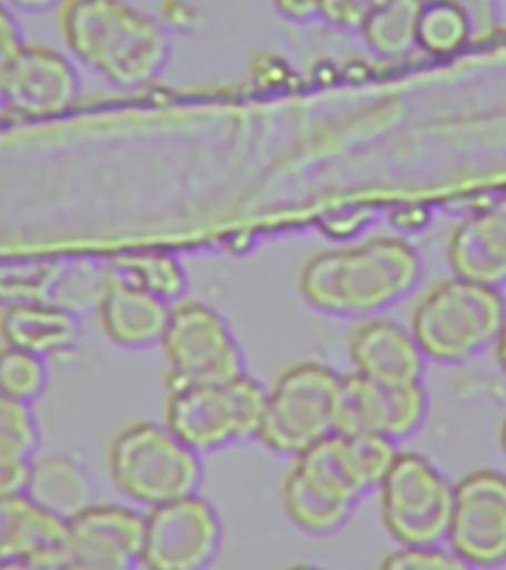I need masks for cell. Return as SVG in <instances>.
<instances>
[{"label": "cell", "mask_w": 506, "mask_h": 570, "mask_svg": "<svg viewBox=\"0 0 506 570\" xmlns=\"http://www.w3.org/2000/svg\"><path fill=\"white\" fill-rule=\"evenodd\" d=\"M396 454L386 438L333 432L297 454L281 490L285 513L309 533L337 529L360 495L380 483Z\"/></svg>", "instance_id": "6da1fadb"}, {"label": "cell", "mask_w": 506, "mask_h": 570, "mask_svg": "<svg viewBox=\"0 0 506 570\" xmlns=\"http://www.w3.org/2000/svg\"><path fill=\"white\" fill-rule=\"evenodd\" d=\"M68 52L121 89L159 78L169 58V38L159 22L127 0H63Z\"/></svg>", "instance_id": "7a4b0ae2"}, {"label": "cell", "mask_w": 506, "mask_h": 570, "mask_svg": "<svg viewBox=\"0 0 506 570\" xmlns=\"http://www.w3.org/2000/svg\"><path fill=\"white\" fill-rule=\"evenodd\" d=\"M419 272L416 249L383 236L311 256L299 272V292L319 312L366 315L409 294Z\"/></svg>", "instance_id": "3957f363"}, {"label": "cell", "mask_w": 506, "mask_h": 570, "mask_svg": "<svg viewBox=\"0 0 506 570\" xmlns=\"http://www.w3.org/2000/svg\"><path fill=\"white\" fill-rule=\"evenodd\" d=\"M505 323V297L495 285L455 276L419 299L409 333L427 358L459 363L495 343Z\"/></svg>", "instance_id": "277c9868"}, {"label": "cell", "mask_w": 506, "mask_h": 570, "mask_svg": "<svg viewBox=\"0 0 506 570\" xmlns=\"http://www.w3.org/2000/svg\"><path fill=\"white\" fill-rule=\"evenodd\" d=\"M109 472L125 498L147 508L192 495L202 480L195 450L152 422L123 428L111 440Z\"/></svg>", "instance_id": "5b68a950"}, {"label": "cell", "mask_w": 506, "mask_h": 570, "mask_svg": "<svg viewBox=\"0 0 506 570\" xmlns=\"http://www.w3.org/2000/svg\"><path fill=\"white\" fill-rule=\"evenodd\" d=\"M340 376L320 363L285 368L266 392L256 436L277 454L297 455L337 432Z\"/></svg>", "instance_id": "8992f818"}, {"label": "cell", "mask_w": 506, "mask_h": 570, "mask_svg": "<svg viewBox=\"0 0 506 570\" xmlns=\"http://www.w3.org/2000/svg\"><path fill=\"white\" fill-rule=\"evenodd\" d=\"M266 391L254 379L240 376L218 384H196L170 391L165 426L196 454L212 452L256 436Z\"/></svg>", "instance_id": "52a82bcc"}, {"label": "cell", "mask_w": 506, "mask_h": 570, "mask_svg": "<svg viewBox=\"0 0 506 570\" xmlns=\"http://www.w3.org/2000/svg\"><path fill=\"white\" fill-rule=\"evenodd\" d=\"M378 488L384 527L398 543L444 541L454 511V485L426 458L396 454Z\"/></svg>", "instance_id": "ba28073f"}, {"label": "cell", "mask_w": 506, "mask_h": 570, "mask_svg": "<svg viewBox=\"0 0 506 570\" xmlns=\"http://www.w3.org/2000/svg\"><path fill=\"white\" fill-rule=\"evenodd\" d=\"M169 361L170 391L218 384L244 373V358L226 321L205 303H178L160 337Z\"/></svg>", "instance_id": "9c48e42d"}, {"label": "cell", "mask_w": 506, "mask_h": 570, "mask_svg": "<svg viewBox=\"0 0 506 570\" xmlns=\"http://www.w3.org/2000/svg\"><path fill=\"white\" fill-rule=\"evenodd\" d=\"M145 515L135 509L93 503L66 521L60 544L40 569L121 570L141 557Z\"/></svg>", "instance_id": "30bf717a"}, {"label": "cell", "mask_w": 506, "mask_h": 570, "mask_svg": "<svg viewBox=\"0 0 506 570\" xmlns=\"http://www.w3.org/2000/svg\"><path fill=\"white\" fill-rule=\"evenodd\" d=\"M222 525L212 505L196 493L155 505L145 515L139 564L152 570H195L212 561Z\"/></svg>", "instance_id": "8fae6325"}, {"label": "cell", "mask_w": 506, "mask_h": 570, "mask_svg": "<svg viewBox=\"0 0 506 570\" xmlns=\"http://www.w3.org/2000/svg\"><path fill=\"white\" fill-rule=\"evenodd\" d=\"M465 567L506 561V478L493 470L463 475L454 485V511L445 534Z\"/></svg>", "instance_id": "7c38bea8"}, {"label": "cell", "mask_w": 506, "mask_h": 570, "mask_svg": "<svg viewBox=\"0 0 506 570\" xmlns=\"http://www.w3.org/2000/svg\"><path fill=\"white\" fill-rule=\"evenodd\" d=\"M426 392L419 383H384L365 374L340 376L337 432L398 440L426 419Z\"/></svg>", "instance_id": "4fadbf2b"}, {"label": "cell", "mask_w": 506, "mask_h": 570, "mask_svg": "<svg viewBox=\"0 0 506 570\" xmlns=\"http://www.w3.org/2000/svg\"><path fill=\"white\" fill-rule=\"evenodd\" d=\"M0 89L12 114L58 116L78 99L80 76L66 53L27 45L0 81Z\"/></svg>", "instance_id": "5bb4252c"}, {"label": "cell", "mask_w": 506, "mask_h": 570, "mask_svg": "<svg viewBox=\"0 0 506 570\" xmlns=\"http://www.w3.org/2000/svg\"><path fill=\"white\" fill-rule=\"evenodd\" d=\"M109 277L86 266L32 262L0 267V299L9 303H50L76 313L98 307Z\"/></svg>", "instance_id": "9a60e30c"}, {"label": "cell", "mask_w": 506, "mask_h": 570, "mask_svg": "<svg viewBox=\"0 0 506 570\" xmlns=\"http://www.w3.org/2000/svg\"><path fill=\"white\" fill-rule=\"evenodd\" d=\"M348 355L356 373L384 383H419L424 353L411 333L388 320H368L348 337Z\"/></svg>", "instance_id": "2e32d148"}, {"label": "cell", "mask_w": 506, "mask_h": 570, "mask_svg": "<svg viewBox=\"0 0 506 570\" xmlns=\"http://www.w3.org/2000/svg\"><path fill=\"white\" fill-rule=\"evenodd\" d=\"M447 259L455 276L495 287L506 282V196L452 232Z\"/></svg>", "instance_id": "e0dca14e"}, {"label": "cell", "mask_w": 506, "mask_h": 570, "mask_svg": "<svg viewBox=\"0 0 506 570\" xmlns=\"http://www.w3.org/2000/svg\"><path fill=\"white\" fill-rule=\"evenodd\" d=\"M98 312L107 337L121 347L141 348L160 343L170 305L125 277L111 276Z\"/></svg>", "instance_id": "ac0fdd59"}, {"label": "cell", "mask_w": 506, "mask_h": 570, "mask_svg": "<svg viewBox=\"0 0 506 570\" xmlns=\"http://www.w3.org/2000/svg\"><path fill=\"white\" fill-rule=\"evenodd\" d=\"M66 521L46 513L24 493L0 498V567H34L60 544Z\"/></svg>", "instance_id": "d6986e66"}, {"label": "cell", "mask_w": 506, "mask_h": 570, "mask_svg": "<svg viewBox=\"0 0 506 570\" xmlns=\"http://www.w3.org/2000/svg\"><path fill=\"white\" fill-rule=\"evenodd\" d=\"M80 330L76 313L50 303H9L0 315V335L7 345L42 358L71 347Z\"/></svg>", "instance_id": "ffe728a7"}, {"label": "cell", "mask_w": 506, "mask_h": 570, "mask_svg": "<svg viewBox=\"0 0 506 570\" xmlns=\"http://www.w3.org/2000/svg\"><path fill=\"white\" fill-rule=\"evenodd\" d=\"M22 493L60 521H68L96 503V483L88 470L63 455L32 460Z\"/></svg>", "instance_id": "44dd1931"}, {"label": "cell", "mask_w": 506, "mask_h": 570, "mask_svg": "<svg viewBox=\"0 0 506 570\" xmlns=\"http://www.w3.org/2000/svg\"><path fill=\"white\" fill-rule=\"evenodd\" d=\"M116 266L125 279L133 282L165 302H175L187 289L185 269L170 254H129L117 258Z\"/></svg>", "instance_id": "7402d4cb"}, {"label": "cell", "mask_w": 506, "mask_h": 570, "mask_svg": "<svg viewBox=\"0 0 506 570\" xmlns=\"http://www.w3.org/2000/svg\"><path fill=\"white\" fill-rule=\"evenodd\" d=\"M48 384V368L42 356L22 348H0V394L17 401H36Z\"/></svg>", "instance_id": "603a6c76"}, {"label": "cell", "mask_w": 506, "mask_h": 570, "mask_svg": "<svg viewBox=\"0 0 506 570\" xmlns=\"http://www.w3.org/2000/svg\"><path fill=\"white\" fill-rule=\"evenodd\" d=\"M34 450L17 438L0 432V498H9L24 491Z\"/></svg>", "instance_id": "cb8c5ba5"}, {"label": "cell", "mask_w": 506, "mask_h": 570, "mask_svg": "<svg viewBox=\"0 0 506 570\" xmlns=\"http://www.w3.org/2000/svg\"><path fill=\"white\" fill-rule=\"evenodd\" d=\"M383 569L452 570L465 569V562L452 551L437 549V544H404L384 559Z\"/></svg>", "instance_id": "d4e9b609"}, {"label": "cell", "mask_w": 506, "mask_h": 570, "mask_svg": "<svg viewBox=\"0 0 506 570\" xmlns=\"http://www.w3.org/2000/svg\"><path fill=\"white\" fill-rule=\"evenodd\" d=\"M0 432L17 438L22 444L36 450L38 428L30 404L0 394Z\"/></svg>", "instance_id": "484cf974"}, {"label": "cell", "mask_w": 506, "mask_h": 570, "mask_svg": "<svg viewBox=\"0 0 506 570\" xmlns=\"http://www.w3.org/2000/svg\"><path fill=\"white\" fill-rule=\"evenodd\" d=\"M24 46L27 42L22 40V32L14 12L10 9L9 2L0 0V81L7 76V71L10 70V66L14 63Z\"/></svg>", "instance_id": "4316f807"}, {"label": "cell", "mask_w": 506, "mask_h": 570, "mask_svg": "<svg viewBox=\"0 0 506 570\" xmlns=\"http://www.w3.org/2000/svg\"><path fill=\"white\" fill-rule=\"evenodd\" d=\"M388 2L390 0H323L320 12L343 24H363Z\"/></svg>", "instance_id": "83f0119b"}, {"label": "cell", "mask_w": 506, "mask_h": 570, "mask_svg": "<svg viewBox=\"0 0 506 570\" xmlns=\"http://www.w3.org/2000/svg\"><path fill=\"white\" fill-rule=\"evenodd\" d=\"M276 2L279 9L294 18L312 17L315 12H320L323 7V0H276Z\"/></svg>", "instance_id": "f1b7e54d"}, {"label": "cell", "mask_w": 506, "mask_h": 570, "mask_svg": "<svg viewBox=\"0 0 506 570\" xmlns=\"http://www.w3.org/2000/svg\"><path fill=\"white\" fill-rule=\"evenodd\" d=\"M4 2L20 10H48L56 4H63V0H4Z\"/></svg>", "instance_id": "f546056e"}, {"label": "cell", "mask_w": 506, "mask_h": 570, "mask_svg": "<svg viewBox=\"0 0 506 570\" xmlns=\"http://www.w3.org/2000/svg\"><path fill=\"white\" fill-rule=\"evenodd\" d=\"M495 351H497L498 363H500L506 374V323L503 331L498 333L497 341H495Z\"/></svg>", "instance_id": "4dcf8cb0"}, {"label": "cell", "mask_w": 506, "mask_h": 570, "mask_svg": "<svg viewBox=\"0 0 506 570\" xmlns=\"http://www.w3.org/2000/svg\"><path fill=\"white\" fill-rule=\"evenodd\" d=\"M10 114L9 104H7V99H4V94H2V89H0V119L2 117Z\"/></svg>", "instance_id": "1f68e13d"}]
</instances>
